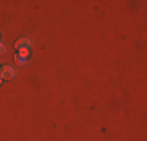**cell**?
<instances>
[{
    "label": "cell",
    "mask_w": 147,
    "mask_h": 141,
    "mask_svg": "<svg viewBox=\"0 0 147 141\" xmlns=\"http://www.w3.org/2000/svg\"><path fill=\"white\" fill-rule=\"evenodd\" d=\"M14 75H16V70L13 69V66H5V68L0 70V77H2V79H5V80L13 79Z\"/></svg>",
    "instance_id": "6da1fadb"
},
{
    "label": "cell",
    "mask_w": 147,
    "mask_h": 141,
    "mask_svg": "<svg viewBox=\"0 0 147 141\" xmlns=\"http://www.w3.org/2000/svg\"><path fill=\"white\" fill-rule=\"evenodd\" d=\"M31 45V41L27 39V38H22V39H19L16 42V49L17 50H20V49H28Z\"/></svg>",
    "instance_id": "7a4b0ae2"
},
{
    "label": "cell",
    "mask_w": 147,
    "mask_h": 141,
    "mask_svg": "<svg viewBox=\"0 0 147 141\" xmlns=\"http://www.w3.org/2000/svg\"><path fill=\"white\" fill-rule=\"evenodd\" d=\"M16 63L19 66H25L27 64V58H24V56H20V55H16Z\"/></svg>",
    "instance_id": "3957f363"
},
{
    "label": "cell",
    "mask_w": 147,
    "mask_h": 141,
    "mask_svg": "<svg viewBox=\"0 0 147 141\" xmlns=\"http://www.w3.org/2000/svg\"><path fill=\"white\" fill-rule=\"evenodd\" d=\"M17 55H20V56H24V58H27V56H28V49H20Z\"/></svg>",
    "instance_id": "277c9868"
},
{
    "label": "cell",
    "mask_w": 147,
    "mask_h": 141,
    "mask_svg": "<svg viewBox=\"0 0 147 141\" xmlns=\"http://www.w3.org/2000/svg\"><path fill=\"white\" fill-rule=\"evenodd\" d=\"M5 54H6V47L3 42H0V55H5Z\"/></svg>",
    "instance_id": "5b68a950"
},
{
    "label": "cell",
    "mask_w": 147,
    "mask_h": 141,
    "mask_svg": "<svg viewBox=\"0 0 147 141\" xmlns=\"http://www.w3.org/2000/svg\"><path fill=\"white\" fill-rule=\"evenodd\" d=\"M2 80H3V79H2V77H0V83H2Z\"/></svg>",
    "instance_id": "8992f818"
}]
</instances>
